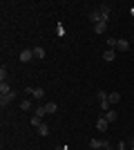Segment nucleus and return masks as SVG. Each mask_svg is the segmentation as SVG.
I'll return each mask as SVG.
<instances>
[{
  "label": "nucleus",
  "mask_w": 134,
  "mask_h": 150,
  "mask_svg": "<svg viewBox=\"0 0 134 150\" xmlns=\"http://www.w3.org/2000/svg\"><path fill=\"white\" fill-rule=\"evenodd\" d=\"M89 20H92V23H101L103 20V16H101V11H98V9H94V11H89Z\"/></svg>",
  "instance_id": "nucleus-6"
},
{
  "label": "nucleus",
  "mask_w": 134,
  "mask_h": 150,
  "mask_svg": "<svg viewBox=\"0 0 134 150\" xmlns=\"http://www.w3.org/2000/svg\"><path fill=\"white\" fill-rule=\"evenodd\" d=\"M114 58H116L114 50H105V52H103V61H105V63H112Z\"/></svg>",
  "instance_id": "nucleus-7"
},
{
  "label": "nucleus",
  "mask_w": 134,
  "mask_h": 150,
  "mask_svg": "<svg viewBox=\"0 0 134 150\" xmlns=\"http://www.w3.org/2000/svg\"><path fill=\"white\" fill-rule=\"evenodd\" d=\"M107 99H109V103H119V101H121V94L112 92V94H107Z\"/></svg>",
  "instance_id": "nucleus-14"
},
{
  "label": "nucleus",
  "mask_w": 134,
  "mask_h": 150,
  "mask_svg": "<svg viewBox=\"0 0 134 150\" xmlns=\"http://www.w3.org/2000/svg\"><path fill=\"white\" fill-rule=\"evenodd\" d=\"M43 114H47V110H45V105H38V108H36V114H34V117H40V119H43Z\"/></svg>",
  "instance_id": "nucleus-18"
},
{
  "label": "nucleus",
  "mask_w": 134,
  "mask_h": 150,
  "mask_svg": "<svg viewBox=\"0 0 134 150\" xmlns=\"http://www.w3.org/2000/svg\"><path fill=\"white\" fill-rule=\"evenodd\" d=\"M107 125H109V121L105 119V117H101V119L96 121V130H98V132H105V130H107Z\"/></svg>",
  "instance_id": "nucleus-4"
},
{
  "label": "nucleus",
  "mask_w": 134,
  "mask_h": 150,
  "mask_svg": "<svg viewBox=\"0 0 134 150\" xmlns=\"http://www.w3.org/2000/svg\"><path fill=\"white\" fill-rule=\"evenodd\" d=\"M45 110H47V114H54V112H58V105L56 103H45Z\"/></svg>",
  "instance_id": "nucleus-13"
},
{
  "label": "nucleus",
  "mask_w": 134,
  "mask_h": 150,
  "mask_svg": "<svg viewBox=\"0 0 134 150\" xmlns=\"http://www.w3.org/2000/svg\"><path fill=\"white\" fill-rule=\"evenodd\" d=\"M94 150H101V148H94Z\"/></svg>",
  "instance_id": "nucleus-25"
},
{
  "label": "nucleus",
  "mask_w": 134,
  "mask_h": 150,
  "mask_svg": "<svg viewBox=\"0 0 134 150\" xmlns=\"http://www.w3.org/2000/svg\"><path fill=\"white\" fill-rule=\"evenodd\" d=\"M16 99V92H7V94H0V105L5 108V105H9L11 101Z\"/></svg>",
  "instance_id": "nucleus-1"
},
{
  "label": "nucleus",
  "mask_w": 134,
  "mask_h": 150,
  "mask_svg": "<svg viewBox=\"0 0 134 150\" xmlns=\"http://www.w3.org/2000/svg\"><path fill=\"white\" fill-rule=\"evenodd\" d=\"M20 110H32V101H22V105H20Z\"/></svg>",
  "instance_id": "nucleus-19"
},
{
  "label": "nucleus",
  "mask_w": 134,
  "mask_h": 150,
  "mask_svg": "<svg viewBox=\"0 0 134 150\" xmlns=\"http://www.w3.org/2000/svg\"><path fill=\"white\" fill-rule=\"evenodd\" d=\"M7 92H11L9 85H7V81H0V94H7Z\"/></svg>",
  "instance_id": "nucleus-17"
},
{
  "label": "nucleus",
  "mask_w": 134,
  "mask_h": 150,
  "mask_svg": "<svg viewBox=\"0 0 134 150\" xmlns=\"http://www.w3.org/2000/svg\"><path fill=\"white\" fill-rule=\"evenodd\" d=\"M0 79H2V81H7V67H5V65L0 67Z\"/></svg>",
  "instance_id": "nucleus-20"
},
{
  "label": "nucleus",
  "mask_w": 134,
  "mask_h": 150,
  "mask_svg": "<svg viewBox=\"0 0 134 150\" xmlns=\"http://www.w3.org/2000/svg\"><path fill=\"white\" fill-rule=\"evenodd\" d=\"M96 99H98V101H103V99H107V94H105V92L101 90V92H96Z\"/></svg>",
  "instance_id": "nucleus-22"
},
{
  "label": "nucleus",
  "mask_w": 134,
  "mask_h": 150,
  "mask_svg": "<svg viewBox=\"0 0 134 150\" xmlns=\"http://www.w3.org/2000/svg\"><path fill=\"white\" fill-rule=\"evenodd\" d=\"M132 150H134V146H132Z\"/></svg>",
  "instance_id": "nucleus-26"
},
{
  "label": "nucleus",
  "mask_w": 134,
  "mask_h": 150,
  "mask_svg": "<svg viewBox=\"0 0 134 150\" xmlns=\"http://www.w3.org/2000/svg\"><path fill=\"white\" fill-rule=\"evenodd\" d=\"M132 146H134V139H132Z\"/></svg>",
  "instance_id": "nucleus-24"
},
{
  "label": "nucleus",
  "mask_w": 134,
  "mask_h": 150,
  "mask_svg": "<svg viewBox=\"0 0 134 150\" xmlns=\"http://www.w3.org/2000/svg\"><path fill=\"white\" fill-rule=\"evenodd\" d=\"M36 130H38V134H40V137H47V134H49V125H47V123H40L38 128H36Z\"/></svg>",
  "instance_id": "nucleus-9"
},
{
  "label": "nucleus",
  "mask_w": 134,
  "mask_h": 150,
  "mask_svg": "<svg viewBox=\"0 0 134 150\" xmlns=\"http://www.w3.org/2000/svg\"><path fill=\"white\" fill-rule=\"evenodd\" d=\"M116 50H119V52H128V50H130V40H128V38H119Z\"/></svg>",
  "instance_id": "nucleus-3"
},
{
  "label": "nucleus",
  "mask_w": 134,
  "mask_h": 150,
  "mask_svg": "<svg viewBox=\"0 0 134 150\" xmlns=\"http://www.w3.org/2000/svg\"><path fill=\"white\" fill-rule=\"evenodd\" d=\"M98 103H101V110H103V112H107L109 105H112V103H109V99H103V101H98Z\"/></svg>",
  "instance_id": "nucleus-15"
},
{
  "label": "nucleus",
  "mask_w": 134,
  "mask_h": 150,
  "mask_svg": "<svg viewBox=\"0 0 134 150\" xmlns=\"http://www.w3.org/2000/svg\"><path fill=\"white\" fill-rule=\"evenodd\" d=\"M89 148L94 150V148H109V144H107V139H92L89 141Z\"/></svg>",
  "instance_id": "nucleus-2"
},
{
  "label": "nucleus",
  "mask_w": 134,
  "mask_h": 150,
  "mask_svg": "<svg viewBox=\"0 0 134 150\" xmlns=\"http://www.w3.org/2000/svg\"><path fill=\"white\" fill-rule=\"evenodd\" d=\"M40 123H43V121H40V117H32V125H36V128H38Z\"/></svg>",
  "instance_id": "nucleus-21"
},
{
  "label": "nucleus",
  "mask_w": 134,
  "mask_h": 150,
  "mask_svg": "<svg viewBox=\"0 0 134 150\" xmlns=\"http://www.w3.org/2000/svg\"><path fill=\"white\" fill-rule=\"evenodd\" d=\"M103 117H105V119H107V121H109V123H114V121H116V117H119V114H116V112H114V110H107V112L103 114Z\"/></svg>",
  "instance_id": "nucleus-11"
},
{
  "label": "nucleus",
  "mask_w": 134,
  "mask_h": 150,
  "mask_svg": "<svg viewBox=\"0 0 134 150\" xmlns=\"http://www.w3.org/2000/svg\"><path fill=\"white\" fill-rule=\"evenodd\" d=\"M20 61H22V63L34 61V52L32 50H22V52H20Z\"/></svg>",
  "instance_id": "nucleus-5"
},
{
  "label": "nucleus",
  "mask_w": 134,
  "mask_h": 150,
  "mask_svg": "<svg viewBox=\"0 0 134 150\" xmlns=\"http://www.w3.org/2000/svg\"><path fill=\"white\" fill-rule=\"evenodd\" d=\"M32 96H34V99H43V96H45V90H43V88H36Z\"/></svg>",
  "instance_id": "nucleus-16"
},
{
  "label": "nucleus",
  "mask_w": 134,
  "mask_h": 150,
  "mask_svg": "<svg viewBox=\"0 0 134 150\" xmlns=\"http://www.w3.org/2000/svg\"><path fill=\"white\" fill-rule=\"evenodd\" d=\"M98 11H101L103 20H107V18H109V7H107V5H101V7H98Z\"/></svg>",
  "instance_id": "nucleus-12"
},
{
  "label": "nucleus",
  "mask_w": 134,
  "mask_h": 150,
  "mask_svg": "<svg viewBox=\"0 0 134 150\" xmlns=\"http://www.w3.org/2000/svg\"><path fill=\"white\" fill-rule=\"evenodd\" d=\"M103 150H112V148H103Z\"/></svg>",
  "instance_id": "nucleus-23"
},
{
  "label": "nucleus",
  "mask_w": 134,
  "mask_h": 150,
  "mask_svg": "<svg viewBox=\"0 0 134 150\" xmlns=\"http://www.w3.org/2000/svg\"><path fill=\"white\" fill-rule=\"evenodd\" d=\"M105 29H107V20H101V23H96V25H94V31H96V34H103Z\"/></svg>",
  "instance_id": "nucleus-8"
},
{
  "label": "nucleus",
  "mask_w": 134,
  "mask_h": 150,
  "mask_svg": "<svg viewBox=\"0 0 134 150\" xmlns=\"http://www.w3.org/2000/svg\"><path fill=\"white\" fill-rule=\"evenodd\" d=\"M34 58H38V61H43V58H45V50H43V47H34Z\"/></svg>",
  "instance_id": "nucleus-10"
}]
</instances>
